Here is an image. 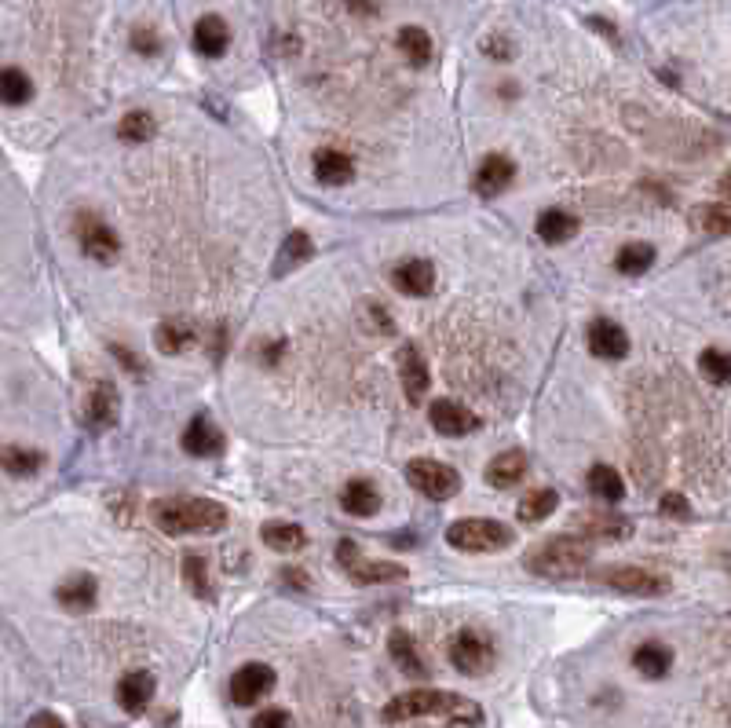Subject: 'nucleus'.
Here are the masks:
<instances>
[{
	"instance_id": "f257e3e1",
	"label": "nucleus",
	"mask_w": 731,
	"mask_h": 728,
	"mask_svg": "<svg viewBox=\"0 0 731 728\" xmlns=\"http://www.w3.org/2000/svg\"><path fill=\"white\" fill-rule=\"evenodd\" d=\"M147 513L161 535H216L227 527V509L212 498H154Z\"/></svg>"
},
{
	"instance_id": "f03ea898",
	"label": "nucleus",
	"mask_w": 731,
	"mask_h": 728,
	"mask_svg": "<svg viewBox=\"0 0 731 728\" xmlns=\"http://www.w3.org/2000/svg\"><path fill=\"white\" fill-rule=\"evenodd\" d=\"M593 564V546L582 535H556L523 553V568L541 579H571Z\"/></svg>"
},
{
	"instance_id": "7ed1b4c3",
	"label": "nucleus",
	"mask_w": 731,
	"mask_h": 728,
	"mask_svg": "<svg viewBox=\"0 0 731 728\" xmlns=\"http://www.w3.org/2000/svg\"><path fill=\"white\" fill-rule=\"evenodd\" d=\"M457 707H461V696H454V692L414 688V692L395 696L392 703L384 707V721H388V725H403V721H417V718H443V721H450Z\"/></svg>"
},
{
	"instance_id": "20e7f679",
	"label": "nucleus",
	"mask_w": 731,
	"mask_h": 728,
	"mask_svg": "<svg viewBox=\"0 0 731 728\" xmlns=\"http://www.w3.org/2000/svg\"><path fill=\"white\" fill-rule=\"evenodd\" d=\"M446 542L457 553H494L512 546V531L498 520H457L446 527Z\"/></svg>"
},
{
	"instance_id": "39448f33",
	"label": "nucleus",
	"mask_w": 731,
	"mask_h": 728,
	"mask_svg": "<svg viewBox=\"0 0 731 728\" xmlns=\"http://www.w3.org/2000/svg\"><path fill=\"white\" fill-rule=\"evenodd\" d=\"M600 586H611L629 597H662L669 593V575L651 568H636V564H618V568H604L593 575Z\"/></svg>"
},
{
	"instance_id": "423d86ee",
	"label": "nucleus",
	"mask_w": 731,
	"mask_h": 728,
	"mask_svg": "<svg viewBox=\"0 0 731 728\" xmlns=\"http://www.w3.org/2000/svg\"><path fill=\"white\" fill-rule=\"evenodd\" d=\"M406 480H410V487H417L424 498H432V502H446V498H454L457 487H461L457 469H450V465L432 461V458L410 461V465H406Z\"/></svg>"
},
{
	"instance_id": "0eeeda50",
	"label": "nucleus",
	"mask_w": 731,
	"mask_h": 728,
	"mask_svg": "<svg viewBox=\"0 0 731 728\" xmlns=\"http://www.w3.org/2000/svg\"><path fill=\"white\" fill-rule=\"evenodd\" d=\"M337 564L348 571L351 582H359V586H381V582H399L406 579V568L399 564H384V560H362L359 546L355 542H337Z\"/></svg>"
},
{
	"instance_id": "6e6552de",
	"label": "nucleus",
	"mask_w": 731,
	"mask_h": 728,
	"mask_svg": "<svg viewBox=\"0 0 731 728\" xmlns=\"http://www.w3.org/2000/svg\"><path fill=\"white\" fill-rule=\"evenodd\" d=\"M450 663H454L457 674L483 677L494 666V644L479 630H461L450 641Z\"/></svg>"
},
{
	"instance_id": "1a4fd4ad",
	"label": "nucleus",
	"mask_w": 731,
	"mask_h": 728,
	"mask_svg": "<svg viewBox=\"0 0 731 728\" xmlns=\"http://www.w3.org/2000/svg\"><path fill=\"white\" fill-rule=\"evenodd\" d=\"M275 692V670L264 663H245L238 674L231 677V685H227V696H231V703H238V707H253V703H260L264 696H271Z\"/></svg>"
},
{
	"instance_id": "9d476101",
	"label": "nucleus",
	"mask_w": 731,
	"mask_h": 728,
	"mask_svg": "<svg viewBox=\"0 0 731 728\" xmlns=\"http://www.w3.org/2000/svg\"><path fill=\"white\" fill-rule=\"evenodd\" d=\"M77 246H81L85 257L99 260V264H114L117 253H121L117 235L103 224V220H99L96 213H88V216L77 220Z\"/></svg>"
},
{
	"instance_id": "9b49d317",
	"label": "nucleus",
	"mask_w": 731,
	"mask_h": 728,
	"mask_svg": "<svg viewBox=\"0 0 731 728\" xmlns=\"http://www.w3.org/2000/svg\"><path fill=\"white\" fill-rule=\"evenodd\" d=\"M81 421H85L92 432L114 429V421H117V392H114V385H110V381H96V385L85 392Z\"/></svg>"
},
{
	"instance_id": "f8f14e48",
	"label": "nucleus",
	"mask_w": 731,
	"mask_h": 728,
	"mask_svg": "<svg viewBox=\"0 0 731 728\" xmlns=\"http://www.w3.org/2000/svg\"><path fill=\"white\" fill-rule=\"evenodd\" d=\"M399 385H403V396L410 403H424L428 396V385H432V374H428V363H424V355L417 352L414 344H406L399 348Z\"/></svg>"
},
{
	"instance_id": "ddd939ff",
	"label": "nucleus",
	"mask_w": 731,
	"mask_h": 728,
	"mask_svg": "<svg viewBox=\"0 0 731 728\" xmlns=\"http://www.w3.org/2000/svg\"><path fill=\"white\" fill-rule=\"evenodd\" d=\"M428 421L439 436H468V432L479 429V418L468 407L454 403V399H435L428 407Z\"/></svg>"
},
{
	"instance_id": "4468645a",
	"label": "nucleus",
	"mask_w": 731,
	"mask_h": 728,
	"mask_svg": "<svg viewBox=\"0 0 731 728\" xmlns=\"http://www.w3.org/2000/svg\"><path fill=\"white\" fill-rule=\"evenodd\" d=\"M512 183H516V161L509 154H490V158H483V165L476 172V194L498 198V194L509 191Z\"/></svg>"
},
{
	"instance_id": "2eb2a0df",
	"label": "nucleus",
	"mask_w": 731,
	"mask_h": 728,
	"mask_svg": "<svg viewBox=\"0 0 731 728\" xmlns=\"http://www.w3.org/2000/svg\"><path fill=\"white\" fill-rule=\"evenodd\" d=\"M574 531L589 542H622V538L633 535V524L626 516H611V513H582L574 520Z\"/></svg>"
},
{
	"instance_id": "dca6fc26",
	"label": "nucleus",
	"mask_w": 731,
	"mask_h": 728,
	"mask_svg": "<svg viewBox=\"0 0 731 728\" xmlns=\"http://www.w3.org/2000/svg\"><path fill=\"white\" fill-rule=\"evenodd\" d=\"M589 352H593L596 359H611V363H615V359H626L629 333L611 319H596L593 326H589Z\"/></svg>"
},
{
	"instance_id": "f3484780",
	"label": "nucleus",
	"mask_w": 731,
	"mask_h": 728,
	"mask_svg": "<svg viewBox=\"0 0 731 728\" xmlns=\"http://www.w3.org/2000/svg\"><path fill=\"white\" fill-rule=\"evenodd\" d=\"M392 286L403 297H428L435 290V268L428 260H403L392 268Z\"/></svg>"
},
{
	"instance_id": "a211bd4d",
	"label": "nucleus",
	"mask_w": 731,
	"mask_h": 728,
	"mask_svg": "<svg viewBox=\"0 0 731 728\" xmlns=\"http://www.w3.org/2000/svg\"><path fill=\"white\" fill-rule=\"evenodd\" d=\"M150 699H154V677L147 670H132V674H125L117 681V703L132 718H139L150 707Z\"/></svg>"
},
{
	"instance_id": "6ab92c4d",
	"label": "nucleus",
	"mask_w": 731,
	"mask_h": 728,
	"mask_svg": "<svg viewBox=\"0 0 731 728\" xmlns=\"http://www.w3.org/2000/svg\"><path fill=\"white\" fill-rule=\"evenodd\" d=\"M227 44H231V30H227V22L220 15H202V19L194 22V52L198 55L220 59L227 52Z\"/></svg>"
},
{
	"instance_id": "aec40b11",
	"label": "nucleus",
	"mask_w": 731,
	"mask_h": 728,
	"mask_svg": "<svg viewBox=\"0 0 731 728\" xmlns=\"http://www.w3.org/2000/svg\"><path fill=\"white\" fill-rule=\"evenodd\" d=\"M183 450L191 454V458H216L223 450V436L220 429L212 425L209 418H194L187 429H183Z\"/></svg>"
},
{
	"instance_id": "412c9836",
	"label": "nucleus",
	"mask_w": 731,
	"mask_h": 728,
	"mask_svg": "<svg viewBox=\"0 0 731 728\" xmlns=\"http://www.w3.org/2000/svg\"><path fill=\"white\" fill-rule=\"evenodd\" d=\"M315 180L322 183V187H344V183L355 176V165H351V158L344 154V150H333V147H322L315 150Z\"/></svg>"
},
{
	"instance_id": "4be33fe9",
	"label": "nucleus",
	"mask_w": 731,
	"mask_h": 728,
	"mask_svg": "<svg viewBox=\"0 0 731 728\" xmlns=\"http://www.w3.org/2000/svg\"><path fill=\"white\" fill-rule=\"evenodd\" d=\"M96 597H99V586L92 575H70V579L59 582V589H55V600L66 611H92L96 608Z\"/></svg>"
},
{
	"instance_id": "5701e85b",
	"label": "nucleus",
	"mask_w": 731,
	"mask_h": 728,
	"mask_svg": "<svg viewBox=\"0 0 731 728\" xmlns=\"http://www.w3.org/2000/svg\"><path fill=\"white\" fill-rule=\"evenodd\" d=\"M582 231V220L567 209H545L538 216V238L541 242H549V246H563V242H571L574 235Z\"/></svg>"
},
{
	"instance_id": "b1692460",
	"label": "nucleus",
	"mask_w": 731,
	"mask_h": 728,
	"mask_svg": "<svg viewBox=\"0 0 731 728\" xmlns=\"http://www.w3.org/2000/svg\"><path fill=\"white\" fill-rule=\"evenodd\" d=\"M340 509L348 516H373L381 509V494L373 487L370 480H348L344 483V491H340Z\"/></svg>"
},
{
	"instance_id": "393cba45",
	"label": "nucleus",
	"mask_w": 731,
	"mask_h": 728,
	"mask_svg": "<svg viewBox=\"0 0 731 728\" xmlns=\"http://www.w3.org/2000/svg\"><path fill=\"white\" fill-rule=\"evenodd\" d=\"M633 666H636V674L647 677V681H662V677L669 674V666H673V652H669L666 644L644 641L633 652Z\"/></svg>"
},
{
	"instance_id": "a878e982",
	"label": "nucleus",
	"mask_w": 731,
	"mask_h": 728,
	"mask_svg": "<svg viewBox=\"0 0 731 728\" xmlns=\"http://www.w3.org/2000/svg\"><path fill=\"white\" fill-rule=\"evenodd\" d=\"M311 253H315V242H311L308 231H289V238L282 242V249H278L275 275H289V271H297L300 264H308Z\"/></svg>"
},
{
	"instance_id": "bb28decb",
	"label": "nucleus",
	"mask_w": 731,
	"mask_h": 728,
	"mask_svg": "<svg viewBox=\"0 0 731 728\" xmlns=\"http://www.w3.org/2000/svg\"><path fill=\"white\" fill-rule=\"evenodd\" d=\"M523 472H527V458H523V450H505L498 458L487 465V483L490 487H516L523 480Z\"/></svg>"
},
{
	"instance_id": "cd10ccee",
	"label": "nucleus",
	"mask_w": 731,
	"mask_h": 728,
	"mask_svg": "<svg viewBox=\"0 0 731 728\" xmlns=\"http://www.w3.org/2000/svg\"><path fill=\"white\" fill-rule=\"evenodd\" d=\"M388 652H392L395 666H399L406 677H424V674H428V666H424L421 652H417L414 637H410L406 630H395L392 637H388Z\"/></svg>"
},
{
	"instance_id": "c85d7f7f",
	"label": "nucleus",
	"mask_w": 731,
	"mask_h": 728,
	"mask_svg": "<svg viewBox=\"0 0 731 728\" xmlns=\"http://www.w3.org/2000/svg\"><path fill=\"white\" fill-rule=\"evenodd\" d=\"M399 52L406 55V63L421 70V66L432 63L435 44H432V37H428V30H421V26H403V30H399Z\"/></svg>"
},
{
	"instance_id": "c756f323",
	"label": "nucleus",
	"mask_w": 731,
	"mask_h": 728,
	"mask_svg": "<svg viewBox=\"0 0 731 728\" xmlns=\"http://www.w3.org/2000/svg\"><path fill=\"white\" fill-rule=\"evenodd\" d=\"M691 224L706 235H731V205L728 202H702L691 209Z\"/></svg>"
},
{
	"instance_id": "7c9ffc66",
	"label": "nucleus",
	"mask_w": 731,
	"mask_h": 728,
	"mask_svg": "<svg viewBox=\"0 0 731 728\" xmlns=\"http://www.w3.org/2000/svg\"><path fill=\"white\" fill-rule=\"evenodd\" d=\"M651 264H655V246H647V242H629V246L618 249L615 257V271L626 275V279H640Z\"/></svg>"
},
{
	"instance_id": "2f4dec72",
	"label": "nucleus",
	"mask_w": 731,
	"mask_h": 728,
	"mask_svg": "<svg viewBox=\"0 0 731 728\" xmlns=\"http://www.w3.org/2000/svg\"><path fill=\"white\" fill-rule=\"evenodd\" d=\"M260 538H264V546H271L275 553H297V549L308 546V535H304V527H297V524H264Z\"/></svg>"
},
{
	"instance_id": "473e14b6",
	"label": "nucleus",
	"mask_w": 731,
	"mask_h": 728,
	"mask_svg": "<svg viewBox=\"0 0 731 728\" xmlns=\"http://www.w3.org/2000/svg\"><path fill=\"white\" fill-rule=\"evenodd\" d=\"M0 96L8 107H26L33 99V81L26 70L19 66H4V74H0Z\"/></svg>"
},
{
	"instance_id": "72a5a7b5",
	"label": "nucleus",
	"mask_w": 731,
	"mask_h": 728,
	"mask_svg": "<svg viewBox=\"0 0 731 728\" xmlns=\"http://www.w3.org/2000/svg\"><path fill=\"white\" fill-rule=\"evenodd\" d=\"M585 483H589V491H593L596 498H604V502H622V494H626V483H622V476H618L611 465H593L589 476H585Z\"/></svg>"
},
{
	"instance_id": "f704fd0d",
	"label": "nucleus",
	"mask_w": 731,
	"mask_h": 728,
	"mask_svg": "<svg viewBox=\"0 0 731 728\" xmlns=\"http://www.w3.org/2000/svg\"><path fill=\"white\" fill-rule=\"evenodd\" d=\"M556 505H560V494L552 491V487H538V491H530L520 502V520H527V524H541L545 516L556 513Z\"/></svg>"
},
{
	"instance_id": "c9c22d12",
	"label": "nucleus",
	"mask_w": 731,
	"mask_h": 728,
	"mask_svg": "<svg viewBox=\"0 0 731 728\" xmlns=\"http://www.w3.org/2000/svg\"><path fill=\"white\" fill-rule=\"evenodd\" d=\"M117 136H121L125 143H147V140L158 136V121H154V114H147V110H132V114L121 118Z\"/></svg>"
},
{
	"instance_id": "e433bc0d",
	"label": "nucleus",
	"mask_w": 731,
	"mask_h": 728,
	"mask_svg": "<svg viewBox=\"0 0 731 728\" xmlns=\"http://www.w3.org/2000/svg\"><path fill=\"white\" fill-rule=\"evenodd\" d=\"M154 341H158V352H165V355H176V352H183L187 344L194 341V330L187 326V322H161L158 326V333H154Z\"/></svg>"
},
{
	"instance_id": "4c0bfd02",
	"label": "nucleus",
	"mask_w": 731,
	"mask_h": 728,
	"mask_svg": "<svg viewBox=\"0 0 731 728\" xmlns=\"http://www.w3.org/2000/svg\"><path fill=\"white\" fill-rule=\"evenodd\" d=\"M359 322L366 333H377V337H392L395 333V319L388 315V308L384 304H377V300H362L359 304Z\"/></svg>"
},
{
	"instance_id": "58836bf2",
	"label": "nucleus",
	"mask_w": 731,
	"mask_h": 728,
	"mask_svg": "<svg viewBox=\"0 0 731 728\" xmlns=\"http://www.w3.org/2000/svg\"><path fill=\"white\" fill-rule=\"evenodd\" d=\"M44 465V454L41 450H26V447H4V469L11 472V476H19V480H26V476H33V472Z\"/></svg>"
},
{
	"instance_id": "ea45409f",
	"label": "nucleus",
	"mask_w": 731,
	"mask_h": 728,
	"mask_svg": "<svg viewBox=\"0 0 731 728\" xmlns=\"http://www.w3.org/2000/svg\"><path fill=\"white\" fill-rule=\"evenodd\" d=\"M699 370L710 385H731V355L721 348H706L699 355Z\"/></svg>"
},
{
	"instance_id": "a19ab883",
	"label": "nucleus",
	"mask_w": 731,
	"mask_h": 728,
	"mask_svg": "<svg viewBox=\"0 0 731 728\" xmlns=\"http://www.w3.org/2000/svg\"><path fill=\"white\" fill-rule=\"evenodd\" d=\"M183 579H187V586H191L194 597H212V586H209V571H205V560L202 557H187L183 560Z\"/></svg>"
},
{
	"instance_id": "79ce46f5",
	"label": "nucleus",
	"mask_w": 731,
	"mask_h": 728,
	"mask_svg": "<svg viewBox=\"0 0 731 728\" xmlns=\"http://www.w3.org/2000/svg\"><path fill=\"white\" fill-rule=\"evenodd\" d=\"M132 52L136 55H158L161 37L154 26H132Z\"/></svg>"
},
{
	"instance_id": "37998d69",
	"label": "nucleus",
	"mask_w": 731,
	"mask_h": 728,
	"mask_svg": "<svg viewBox=\"0 0 731 728\" xmlns=\"http://www.w3.org/2000/svg\"><path fill=\"white\" fill-rule=\"evenodd\" d=\"M658 509H662V513H666V516H673V520H688V516H691L688 498H684V494H677V491L662 494V502H658Z\"/></svg>"
},
{
	"instance_id": "c03bdc74",
	"label": "nucleus",
	"mask_w": 731,
	"mask_h": 728,
	"mask_svg": "<svg viewBox=\"0 0 731 728\" xmlns=\"http://www.w3.org/2000/svg\"><path fill=\"white\" fill-rule=\"evenodd\" d=\"M253 728H293V718L286 710H260L253 718Z\"/></svg>"
},
{
	"instance_id": "a18cd8bd",
	"label": "nucleus",
	"mask_w": 731,
	"mask_h": 728,
	"mask_svg": "<svg viewBox=\"0 0 731 728\" xmlns=\"http://www.w3.org/2000/svg\"><path fill=\"white\" fill-rule=\"evenodd\" d=\"M483 52L490 59H512V44L505 37H490V41H483Z\"/></svg>"
},
{
	"instance_id": "49530a36",
	"label": "nucleus",
	"mask_w": 731,
	"mask_h": 728,
	"mask_svg": "<svg viewBox=\"0 0 731 728\" xmlns=\"http://www.w3.org/2000/svg\"><path fill=\"white\" fill-rule=\"evenodd\" d=\"M110 352H114L117 359L125 363L128 374H139V370H143V363H139V359H136V355H132V352H128V348H121V344H110Z\"/></svg>"
},
{
	"instance_id": "de8ad7c7",
	"label": "nucleus",
	"mask_w": 731,
	"mask_h": 728,
	"mask_svg": "<svg viewBox=\"0 0 731 728\" xmlns=\"http://www.w3.org/2000/svg\"><path fill=\"white\" fill-rule=\"evenodd\" d=\"M26 728H66V725H63V718H55V714H33Z\"/></svg>"
},
{
	"instance_id": "09e8293b",
	"label": "nucleus",
	"mask_w": 731,
	"mask_h": 728,
	"mask_svg": "<svg viewBox=\"0 0 731 728\" xmlns=\"http://www.w3.org/2000/svg\"><path fill=\"white\" fill-rule=\"evenodd\" d=\"M344 4H348V11H355V15H373V11H377L373 0H344Z\"/></svg>"
},
{
	"instance_id": "8fccbe9b",
	"label": "nucleus",
	"mask_w": 731,
	"mask_h": 728,
	"mask_svg": "<svg viewBox=\"0 0 731 728\" xmlns=\"http://www.w3.org/2000/svg\"><path fill=\"white\" fill-rule=\"evenodd\" d=\"M721 191H724V194H728V198H731V172H728V176H724V180H721Z\"/></svg>"
}]
</instances>
